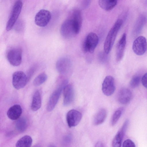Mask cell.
Segmentation results:
<instances>
[{
  "instance_id": "obj_1",
  "label": "cell",
  "mask_w": 147,
  "mask_h": 147,
  "mask_svg": "<svg viewBox=\"0 0 147 147\" xmlns=\"http://www.w3.org/2000/svg\"><path fill=\"white\" fill-rule=\"evenodd\" d=\"M123 23V20L118 19L109 31L105 39L104 46L105 52L108 54L110 52L119 31Z\"/></svg>"
},
{
  "instance_id": "obj_2",
  "label": "cell",
  "mask_w": 147,
  "mask_h": 147,
  "mask_svg": "<svg viewBox=\"0 0 147 147\" xmlns=\"http://www.w3.org/2000/svg\"><path fill=\"white\" fill-rule=\"evenodd\" d=\"M22 7V2L21 0H18L15 3L6 24V29L7 31L10 30L14 26L21 12Z\"/></svg>"
},
{
  "instance_id": "obj_3",
  "label": "cell",
  "mask_w": 147,
  "mask_h": 147,
  "mask_svg": "<svg viewBox=\"0 0 147 147\" xmlns=\"http://www.w3.org/2000/svg\"><path fill=\"white\" fill-rule=\"evenodd\" d=\"M99 42V38L95 33L91 32L87 36L83 45L84 51L86 53H93Z\"/></svg>"
},
{
  "instance_id": "obj_4",
  "label": "cell",
  "mask_w": 147,
  "mask_h": 147,
  "mask_svg": "<svg viewBox=\"0 0 147 147\" xmlns=\"http://www.w3.org/2000/svg\"><path fill=\"white\" fill-rule=\"evenodd\" d=\"M60 31L62 36L66 39L71 38L77 35L72 19H68L64 22Z\"/></svg>"
},
{
  "instance_id": "obj_5",
  "label": "cell",
  "mask_w": 147,
  "mask_h": 147,
  "mask_svg": "<svg viewBox=\"0 0 147 147\" xmlns=\"http://www.w3.org/2000/svg\"><path fill=\"white\" fill-rule=\"evenodd\" d=\"M67 84V80H64L59 87L51 94L47 105V109L48 111H51L54 108L58 101L62 90Z\"/></svg>"
},
{
  "instance_id": "obj_6",
  "label": "cell",
  "mask_w": 147,
  "mask_h": 147,
  "mask_svg": "<svg viewBox=\"0 0 147 147\" xmlns=\"http://www.w3.org/2000/svg\"><path fill=\"white\" fill-rule=\"evenodd\" d=\"M7 58L11 65L14 66L19 65L22 61V50L19 48L11 49L7 53Z\"/></svg>"
},
{
  "instance_id": "obj_7",
  "label": "cell",
  "mask_w": 147,
  "mask_h": 147,
  "mask_svg": "<svg viewBox=\"0 0 147 147\" xmlns=\"http://www.w3.org/2000/svg\"><path fill=\"white\" fill-rule=\"evenodd\" d=\"M72 63L68 58L63 57L59 58L57 61L56 66L58 72L62 75H65L70 71Z\"/></svg>"
},
{
  "instance_id": "obj_8",
  "label": "cell",
  "mask_w": 147,
  "mask_h": 147,
  "mask_svg": "<svg viewBox=\"0 0 147 147\" xmlns=\"http://www.w3.org/2000/svg\"><path fill=\"white\" fill-rule=\"evenodd\" d=\"M28 82L26 75L22 71H16L13 74L12 84L16 89L18 90L24 88Z\"/></svg>"
},
{
  "instance_id": "obj_9",
  "label": "cell",
  "mask_w": 147,
  "mask_h": 147,
  "mask_svg": "<svg viewBox=\"0 0 147 147\" xmlns=\"http://www.w3.org/2000/svg\"><path fill=\"white\" fill-rule=\"evenodd\" d=\"M51 17V13L49 11L46 9H41L35 16V23L40 27L45 26L50 22Z\"/></svg>"
},
{
  "instance_id": "obj_10",
  "label": "cell",
  "mask_w": 147,
  "mask_h": 147,
  "mask_svg": "<svg viewBox=\"0 0 147 147\" xmlns=\"http://www.w3.org/2000/svg\"><path fill=\"white\" fill-rule=\"evenodd\" d=\"M132 49L137 55H143L147 49V41L146 38L143 36L138 37L133 42Z\"/></svg>"
},
{
  "instance_id": "obj_11",
  "label": "cell",
  "mask_w": 147,
  "mask_h": 147,
  "mask_svg": "<svg viewBox=\"0 0 147 147\" xmlns=\"http://www.w3.org/2000/svg\"><path fill=\"white\" fill-rule=\"evenodd\" d=\"M115 90V80L111 76H108L104 79L102 85V90L105 95L109 96L113 94Z\"/></svg>"
},
{
  "instance_id": "obj_12",
  "label": "cell",
  "mask_w": 147,
  "mask_h": 147,
  "mask_svg": "<svg viewBox=\"0 0 147 147\" xmlns=\"http://www.w3.org/2000/svg\"><path fill=\"white\" fill-rule=\"evenodd\" d=\"M82 114L79 111L72 109L67 113L66 119L69 126L70 127L77 125L80 121L82 118Z\"/></svg>"
},
{
  "instance_id": "obj_13",
  "label": "cell",
  "mask_w": 147,
  "mask_h": 147,
  "mask_svg": "<svg viewBox=\"0 0 147 147\" xmlns=\"http://www.w3.org/2000/svg\"><path fill=\"white\" fill-rule=\"evenodd\" d=\"M63 104L65 106L69 105L74 98V91L72 86L70 84L66 85L63 89Z\"/></svg>"
},
{
  "instance_id": "obj_14",
  "label": "cell",
  "mask_w": 147,
  "mask_h": 147,
  "mask_svg": "<svg viewBox=\"0 0 147 147\" xmlns=\"http://www.w3.org/2000/svg\"><path fill=\"white\" fill-rule=\"evenodd\" d=\"M118 102L123 105H126L130 102L132 97V94L129 89L124 88L121 89L117 95Z\"/></svg>"
},
{
  "instance_id": "obj_15",
  "label": "cell",
  "mask_w": 147,
  "mask_h": 147,
  "mask_svg": "<svg viewBox=\"0 0 147 147\" xmlns=\"http://www.w3.org/2000/svg\"><path fill=\"white\" fill-rule=\"evenodd\" d=\"M126 44V34L123 33L117 44L116 47V60L117 62L122 59Z\"/></svg>"
},
{
  "instance_id": "obj_16",
  "label": "cell",
  "mask_w": 147,
  "mask_h": 147,
  "mask_svg": "<svg viewBox=\"0 0 147 147\" xmlns=\"http://www.w3.org/2000/svg\"><path fill=\"white\" fill-rule=\"evenodd\" d=\"M22 109L19 105H15L11 107L8 110L7 115L9 118L12 120H17L21 116Z\"/></svg>"
},
{
  "instance_id": "obj_17",
  "label": "cell",
  "mask_w": 147,
  "mask_h": 147,
  "mask_svg": "<svg viewBox=\"0 0 147 147\" xmlns=\"http://www.w3.org/2000/svg\"><path fill=\"white\" fill-rule=\"evenodd\" d=\"M72 19L76 33L77 34L80 30L82 20L81 13L79 10L76 9L74 11Z\"/></svg>"
},
{
  "instance_id": "obj_18",
  "label": "cell",
  "mask_w": 147,
  "mask_h": 147,
  "mask_svg": "<svg viewBox=\"0 0 147 147\" xmlns=\"http://www.w3.org/2000/svg\"><path fill=\"white\" fill-rule=\"evenodd\" d=\"M42 99L39 90H36L33 96L31 105V109L34 111L38 110L41 105Z\"/></svg>"
},
{
  "instance_id": "obj_19",
  "label": "cell",
  "mask_w": 147,
  "mask_h": 147,
  "mask_svg": "<svg viewBox=\"0 0 147 147\" xmlns=\"http://www.w3.org/2000/svg\"><path fill=\"white\" fill-rule=\"evenodd\" d=\"M107 115V112L104 109L99 110L95 115L93 119V123L97 125L102 123L105 121Z\"/></svg>"
},
{
  "instance_id": "obj_20",
  "label": "cell",
  "mask_w": 147,
  "mask_h": 147,
  "mask_svg": "<svg viewBox=\"0 0 147 147\" xmlns=\"http://www.w3.org/2000/svg\"><path fill=\"white\" fill-rule=\"evenodd\" d=\"M117 0H99L100 7L106 11L112 9L117 5Z\"/></svg>"
},
{
  "instance_id": "obj_21",
  "label": "cell",
  "mask_w": 147,
  "mask_h": 147,
  "mask_svg": "<svg viewBox=\"0 0 147 147\" xmlns=\"http://www.w3.org/2000/svg\"><path fill=\"white\" fill-rule=\"evenodd\" d=\"M32 142V139L30 136L25 135L18 140L16 146L17 147H29L31 146Z\"/></svg>"
},
{
  "instance_id": "obj_22",
  "label": "cell",
  "mask_w": 147,
  "mask_h": 147,
  "mask_svg": "<svg viewBox=\"0 0 147 147\" xmlns=\"http://www.w3.org/2000/svg\"><path fill=\"white\" fill-rule=\"evenodd\" d=\"M15 127L18 131L20 132L24 131L27 127V120L23 117L19 118L16 122Z\"/></svg>"
},
{
  "instance_id": "obj_23",
  "label": "cell",
  "mask_w": 147,
  "mask_h": 147,
  "mask_svg": "<svg viewBox=\"0 0 147 147\" xmlns=\"http://www.w3.org/2000/svg\"><path fill=\"white\" fill-rule=\"evenodd\" d=\"M47 76L45 73H42L37 76L33 81L34 85L37 86L44 83L47 80Z\"/></svg>"
},
{
  "instance_id": "obj_24",
  "label": "cell",
  "mask_w": 147,
  "mask_h": 147,
  "mask_svg": "<svg viewBox=\"0 0 147 147\" xmlns=\"http://www.w3.org/2000/svg\"><path fill=\"white\" fill-rule=\"evenodd\" d=\"M123 137L118 131L116 135L112 142V146L113 147L121 146L122 140Z\"/></svg>"
},
{
  "instance_id": "obj_25",
  "label": "cell",
  "mask_w": 147,
  "mask_h": 147,
  "mask_svg": "<svg viewBox=\"0 0 147 147\" xmlns=\"http://www.w3.org/2000/svg\"><path fill=\"white\" fill-rule=\"evenodd\" d=\"M122 112L121 109L116 110L113 113L111 119L110 123L112 126L114 125L121 116Z\"/></svg>"
},
{
  "instance_id": "obj_26",
  "label": "cell",
  "mask_w": 147,
  "mask_h": 147,
  "mask_svg": "<svg viewBox=\"0 0 147 147\" xmlns=\"http://www.w3.org/2000/svg\"><path fill=\"white\" fill-rule=\"evenodd\" d=\"M141 78L139 75L134 76L131 80L129 84L131 87L135 88L138 86L140 82Z\"/></svg>"
},
{
  "instance_id": "obj_27",
  "label": "cell",
  "mask_w": 147,
  "mask_h": 147,
  "mask_svg": "<svg viewBox=\"0 0 147 147\" xmlns=\"http://www.w3.org/2000/svg\"><path fill=\"white\" fill-rule=\"evenodd\" d=\"M37 68L36 65H34L32 67L28 70L27 72V75H26L28 81L30 79L34 73L35 71Z\"/></svg>"
},
{
  "instance_id": "obj_28",
  "label": "cell",
  "mask_w": 147,
  "mask_h": 147,
  "mask_svg": "<svg viewBox=\"0 0 147 147\" xmlns=\"http://www.w3.org/2000/svg\"><path fill=\"white\" fill-rule=\"evenodd\" d=\"M129 122L128 120H126L124 123L122 127L119 131L123 137H124L125 134L126 132L128 125Z\"/></svg>"
},
{
  "instance_id": "obj_29",
  "label": "cell",
  "mask_w": 147,
  "mask_h": 147,
  "mask_svg": "<svg viewBox=\"0 0 147 147\" xmlns=\"http://www.w3.org/2000/svg\"><path fill=\"white\" fill-rule=\"evenodd\" d=\"M122 146L123 147H135L136 146L134 143L131 140L128 139L124 142Z\"/></svg>"
},
{
  "instance_id": "obj_30",
  "label": "cell",
  "mask_w": 147,
  "mask_h": 147,
  "mask_svg": "<svg viewBox=\"0 0 147 147\" xmlns=\"http://www.w3.org/2000/svg\"><path fill=\"white\" fill-rule=\"evenodd\" d=\"M141 81L143 86L146 88L147 87V74L146 73L144 75L141 79Z\"/></svg>"
},
{
  "instance_id": "obj_31",
  "label": "cell",
  "mask_w": 147,
  "mask_h": 147,
  "mask_svg": "<svg viewBox=\"0 0 147 147\" xmlns=\"http://www.w3.org/2000/svg\"><path fill=\"white\" fill-rule=\"evenodd\" d=\"M21 22L18 23L17 24L16 26L15 29L18 31H21L23 27V24Z\"/></svg>"
},
{
  "instance_id": "obj_32",
  "label": "cell",
  "mask_w": 147,
  "mask_h": 147,
  "mask_svg": "<svg viewBox=\"0 0 147 147\" xmlns=\"http://www.w3.org/2000/svg\"><path fill=\"white\" fill-rule=\"evenodd\" d=\"M95 147H103L104 146L102 143L100 142H98L95 145Z\"/></svg>"
}]
</instances>
